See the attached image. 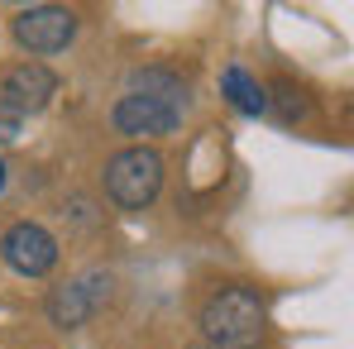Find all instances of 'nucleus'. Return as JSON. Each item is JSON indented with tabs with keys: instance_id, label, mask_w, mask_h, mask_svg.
Returning a JSON list of instances; mask_svg holds the SVG:
<instances>
[{
	"instance_id": "nucleus-10",
	"label": "nucleus",
	"mask_w": 354,
	"mask_h": 349,
	"mask_svg": "<svg viewBox=\"0 0 354 349\" xmlns=\"http://www.w3.org/2000/svg\"><path fill=\"white\" fill-rule=\"evenodd\" d=\"M278 96H283V101H278V115L288 120V124L306 115V101H301V91H292V82H283V86H278Z\"/></svg>"
},
{
	"instance_id": "nucleus-1",
	"label": "nucleus",
	"mask_w": 354,
	"mask_h": 349,
	"mask_svg": "<svg viewBox=\"0 0 354 349\" xmlns=\"http://www.w3.org/2000/svg\"><path fill=\"white\" fill-rule=\"evenodd\" d=\"M206 349H259L268 340V301L249 283L216 287L196 311Z\"/></svg>"
},
{
	"instance_id": "nucleus-11",
	"label": "nucleus",
	"mask_w": 354,
	"mask_h": 349,
	"mask_svg": "<svg viewBox=\"0 0 354 349\" xmlns=\"http://www.w3.org/2000/svg\"><path fill=\"white\" fill-rule=\"evenodd\" d=\"M19 129H24V120L0 101V144H15V139H19Z\"/></svg>"
},
{
	"instance_id": "nucleus-4",
	"label": "nucleus",
	"mask_w": 354,
	"mask_h": 349,
	"mask_svg": "<svg viewBox=\"0 0 354 349\" xmlns=\"http://www.w3.org/2000/svg\"><path fill=\"white\" fill-rule=\"evenodd\" d=\"M77 29H82V19H77V10H67V5H24V10L10 19V34H15V44L29 53V62L53 58L62 48H72Z\"/></svg>"
},
{
	"instance_id": "nucleus-7",
	"label": "nucleus",
	"mask_w": 354,
	"mask_h": 349,
	"mask_svg": "<svg viewBox=\"0 0 354 349\" xmlns=\"http://www.w3.org/2000/svg\"><path fill=\"white\" fill-rule=\"evenodd\" d=\"M111 124H115V134L144 144V139H163V134H173L177 124H182V111L158 106V101H149V96L124 91L115 106H111Z\"/></svg>"
},
{
	"instance_id": "nucleus-3",
	"label": "nucleus",
	"mask_w": 354,
	"mask_h": 349,
	"mask_svg": "<svg viewBox=\"0 0 354 349\" xmlns=\"http://www.w3.org/2000/svg\"><path fill=\"white\" fill-rule=\"evenodd\" d=\"M111 296H115V273H111V268H86V273L67 278L58 287H48L44 316H48L53 330H82Z\"/></svg>"
},
{
	"instance_id": "nucleus-13",
	"label": "nucleus",
	"mask_w": 354,
	"mask_h": 349,
	"mask_svg": "<svg viewBox=\"0 0 354 349\" xmlns=\"http://www.w3.org/2000/svg\"><path fill=\"white\" fill-rule=\"evenodd\" d=\"M5 182H10V168H5V158H0V191H5Z\"/></svg>"
},
{
	"instance_id": "nucleus-12",
	"label": "nucleus",
	"mask_w": 354,
	"mask_h": 349,
	"mask_svg": "<svg viewBox=\"0 0 354 349\" xmlns=\"http://www.w3.org/2000/svg\"><path fill=\"white\" fill-rule=\"evenodd\" d=\"M72 216H77V225H82V230H91V225H96L91 201H86V196H72Z\"/></svg>"
},
{
	"instance_id": "nucleus-5",
	"label": "nucleus",
	"mask_w": 354,
	"mask_h": 349,
	"mask_svg": "<svg viewBox=\"0 0 354 349\" xmlns=\"http://www.w3.org/2000/svg\"><path fill=\"white\" fill-rule=\"evenodd\" d=\"M58 254H62L58 234L48 225H39V220H15L10 230L0 234V258L19 278H48L58 268Z\"/></svg>"
},
{
	"instance_id": "nucleus-8",
	"label": "nucleus",
	"mask_w": 354,
	"mask_h": 349,
	"mask_svg": "<svg viewBox=\"0 0 354 349\" xmlns=\"http://www.w3.org/2000/svg\"><path fill=\"white\" fill-rule=\"evenodd\" d=\"M221 96L249 120L268 115V86H259V77H254L249 67H239V62H230V67L221 72Z\"/></svg>"
},
{
	"instance_id": "nucleus-9",
	"label": "nucleus",
	"mask_w": 354,
	"mask_h": 349,
	"mask_svg": "<svg viewBox=\"0 0 354 349\" xmlns=\"http://www.w3.org/2000/svg\"><path fill=\"white\" fill-rule=\"evenodd\" d=\"M129 91L134 96H149L158 106H173V111H187V82L168 72V67H134L129 72Z\"/></svg>"
},
{
	"instance_id": "nucleus-2",
	"label": "nucleus",
	"mask_w": 354,
	"mask_h": 349,
	"mask_svg": "<svg viewBox=\"0 0 354 349\" xmlns=\"http://www.w3.org/2000/svg\"><path fill=\"white\" fill-rule=\"evenodd\" d=\"M163 177H168V163H163L158 149L129 144V149H120V153L106 158L101 187H106V196L115 201L120 211H149L158 201V191H163Z\"/></svg>"
},
{
	"instance_id": "nucleus-6",
	"label": "nucleus",
	"mask_w": 354,
	"mask_h": 349,
	"mask_svg": "<svg viewBox=\"0 0 354 349\" xmlns=\"http://www.w3.org/2000/svg\"><path fill=\"white\" fill-rule=\"evenodd\" d=\"M53 96H58V72L44 67V62H15V67L0 72V101L19 120L48 111Z\"/></svg>"
}]
</instances>
